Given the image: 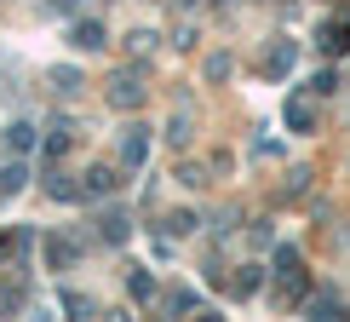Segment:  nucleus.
I'll return each instance as SVG.
<instances>
[{
    "label": "nucleus",
    "instance_id": "obj_6",
    "mask_svg": "<svg viewBox=\"0 0 350 322\" xmlns=\"http://www.w3.org/2000/svg\"><path fill=\"white\" fill-rule=\"evenodd\" d=\"M270 69H275V75H282V69H293V47H275V52H270Z\"/></svg>",
    "mask_w": 350,
    "mask_h": 322
},
{
    "label": "nucleus",
    "instance_id": "obj_5",
    "mask_svg": "<svg viewBox=\"0 0 350 322\" xmlns=\"http://www.w3.org/2000/svg\"><path fill=\"white\" fill-rule=\"evenodd\" d=\"M115 104H121V110H133V104H138V81H133V75L115 81Z\"/></svg>",
    "mask_w": 350,
    "mask_h": 322
},
{
    "label": "nucleus",
    "instance_id": "obj_1",
    "mask_svg": "<svg viewBox=\"0 0 350 322\" xmlns=\"http://www.w3.org/2000/svg\"><path fill=\"white\" fill-rule=\"evenodd\" d=\"M75 47L81 52H98V47H104V23H92V18L75 23Z\"/></svg>",
    "mask_w": 350,
    "mask_h": 322
},
{
    "label": "nucleus",
    "instance_id": "obj_7",
    "mask_svg": "<svg viewBox=\"0 0 350 322\" xmlns=\"http://www.w3.org/2000/svg\"><path fill=\"white\" fill-rule=\"evenodd\" d=\"M23 184V167H18V161H12V167H0V190H18Z\"/></svg>",
    "mask_w": 350,
    "mask_h": 322
},
{
    "label": "nucleus",
    "instance_id": "obj_4",
    "mask_svg": "<svg viewBox=\"0 0 350 322\" xmlns=\"http://www.w3.org/2000/svg\"><path fill=\"white\" fill-rule=\"evenodd\" d=\"M121 156H126V167H138V161L150 156V138H144V133H133V138H126V150H121Z\"/></svg>",
    "mask_w": 350,
    "mask_h": 322
},
{
    "label": "nucleus",
    "instance_id": "obj_3",
    "mask_svg": "<svg viewBox=\"0 0 350 322\" xmlns=\"http://www.w3.org/2000/svg\"><path fill=\"white\" fill-rule=\"evenodd\" d=\"M29 144H35V127H23V121H18V127H6V150H18V156H23Z\"/></svg>",
    "mask_w": 350,
    "mask_h": 322
},
{
    "label": "nucleus",
    "instance_id": "obj_8",
    "mask_svg": "<svg viewBox=\"0 0 350 322\" xmlns=\"http://www.w3.org/2000/svg\"><path fill=\"white\" fill-rule=\"evenodd\" d=\"M52 6H57V12H75V6H81V0H52Z\"/></svg>",
    "mask_w": 350,
    "mask_h": 322
},
{
    "label": "nucleus",
    "instance_id": "obj_2",
    "mask_svg": "<svg viewBox=\"0 0 350 322\" xmlns=\"http://www.w3.org/2000/svg\"><path fill=\"white\" fill-rule=\"evenodd\" d=\"M287 121H293L299 133H310V127H316V110H310V104H299V98H293V104H287Z\"/></svg>",
    "mask_w": 350,
    "mask_h": 322
}]
</instances>
